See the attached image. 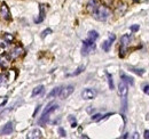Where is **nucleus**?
<instances>
[{
	"label": "nucleus",
	"mask_w": 149,
	"mask_h": 139,
	"mask_svg": "<svg viewBox=\"0 0 149 139\" xmlns=\"http://www.w3.org/2000/svg\"><path fill=\"white\" fill-rule=\"evenodd\" d=\"M127 92H129L127 83L124 82V81H120L119 85H118V95L122 98H124V97H127Z\"/></svg>",
	"instance_id": "obj_6"
},
{
	"label": "nucleus",
	"mask_w": 149,
	"mask_h": 139,
	"mask_svg": "<svg viewBox=\"0 0 149 139\" xmlns=\"http://www.w3.org/2000/svg\"><path fill=\"white\" fill-rule=\"evenodd\" d=\"M120 78H122V80H123L124 82L129 83V85H131V86H133V85H134L133 78H131V76H129V75H126L125 73H120Z\"/></svg>",
	"instance_id": "obj_16"
},
{
	"label": "nucleus",
	"mask_w": 149,
	"mask_h": 139,
	"mask_svg": "<svg viewBox=\"0 0 149 139\" xmlns=\"http://www.w3.org/2000/svg\"><path fill=\"white\" fill-rule=\"evenodd\" d=\"M96 97V91L92 88H86L81 91V98L85 100H92Z\"/></svg>",
	"instance_id": "obj_3"
},
{
	"label": "nucleus",
	"mask_w": 149,
	"mask_h": 139,
	"mask_svg": "<svg viewBox=\"0 0 149 139\" xmlns=\"http://www.w3.org/2000/svg\"><path fill=\"white\" fill-rule=\"evenodd\" d=\"M13 131H14V123H13V122H8V123L3 127L1 133H2V135H10Z\"/></svg>",
	"instance_id": "obj_11"
},
{
	"label": "nucleus",
	"mask_w": 149,
	"mask_h": 139,
	"mask_svg": "<svg viewBox=\"0 0 149 139\" xmlns=\"http://www.w3.org/2000/svg\"><path fill=\"white\" fill-rule=\"evenodd\" d=\"M130 70L133 72V73H135V74H138V75H143V73H145V70L142 69H135V67H130Z\"/></svg>",
	"instance_id": "obj_21"
},
{
	"label": "nucleus",
	"mask_w": 149,
	"mask_h": 139,
	"mask_svg": "<svg viewBox=\"0 0 149 139\" xmlns=\"http://www.w3.org/2000/svg\"><path fill=\"white\" fill-rule=\"evenodd\" d=\"M74 86H67V87H64V88H61V91H60L58 97H60L61 99H67V98L74 92Z\"/></svg>",
	"instance_id": "obj_4"
},
{
	"label": "nucleus",
	"mask_w": 149,
	"mask_h": 139,
	"mask_svg": "<svg viewBox=\"0 0 149 139\" xmlns=\"http://www.w3.org/2000/svg\"><path fill=\"white\" fill-rule=\"evenodd\" d=\"M44 86L42 85H40V86H37V87L35 88L33 90H32V94H31V96L32 97H36V96H38V95H40V94H42L44 92Z\"/></svg>",
	"instance_id": "obj_17"
},
{
	"label": "nucleus",
	"mask_w": 149,
	"mask_h": 139,
	"mask_svg": "<svg viewBox=\"0 0 149 139\" xmlns=\"http://www.w3.org/2000/svg\"><path fill=\"white\" fill-rule=\"evenodd\" d=\"M96 48L95 46V41H91L90 39H86L83 41V48H81V55L86 56L91 52H93Z\"/></svg>",
	"instance_id": "obj_2"
},
{
	"label": "nucleus",
	"mask_w": 149,
	"mask_h": 139,
	"mask_svg": "<svg viewBox=\"0 0 149 139\" xmlns=\"http://www.w3.org/2000/svg\"><path fill=\"white\" fill-rule=\"evenodd\" d=\"M22 52H23V48H22V47H16V48L12 52V54H10V58H13V59L17 58L19 56L22 55Z\"/></svg>",
	"instance_id": "obj_13"
},
{
	"label": "nucleus",
	"mask_w": 149,
	"mask_h": 139,
	"mask_svg": "<svg viewBox=\"0 0 149 139\" xmlns=\"http://www.w3.org/2000/svg\"><path fill=\"white\" fill-rule=\"evenodd\" d=\"M148 115H149V114H148ZM148 120H149V118H148Z\"/></svg>",
	"instance_id": "obj_38"
},
{
	"label": "nucleus",
	"mask_w": 149,
	"mask_h": 139,
	"mask_svg": "<svg viewBox=\"0 0 149 139\" xmlns=\"http://www.w3.org/2000/svg\"><path fill=\"white\" fill-rule=\"evenodd\" d=\"M133 1H134V2H139L140 0H133Z\"/></svg>",
	"instance_id": "obj_37"
},
{
	"label": "nucleus",
	"mask_w": 149,
	"mask_h": 139,
	"mask_svg": "<svg viewBox=\"0 0 149 139\" xmlns=\"http://www.w3.org/2000/svg\"><path fill=\"white\" fill-rule=\"evenodd\" d=\"M29 139H39V138H42V132L40 129H32L28 136H26Z\"/></svg>",
	"instance_id": "obj_9"
},
{
	"label": "nucleus",
	"mask_w": 149,
	"mask_h": 139,
	"mask_svg": "<svg viewBox=\"0 0 149 139\" xmlns=\"http://www.w3.org/2000/svg\"><path fill=\"white\" fill-rule=\"evenodd\" d=\"M138 30H139V25H136V24H135V25H132V26H131V31L136 32Z\"/></svg>",
	"instance_id": "obj_31"
},
{
	"label": "nucleus",
	"mask_w": 149,
	"mask_h": 139,
	"mask_svg": "<svg viewBox=\"0 0 149 139\" xmlns=\"http://www.w3.org/2000/svg\"><path fill=\"white\" fill-rule=\"evenodd\" d=\"M84 70H85V66H84V65H81V66H79L78 69L76 70V72L71 73V74H68V75H69V76H70V75H72V76H74V75H78V74H80V73H81Z\"/></svg>",
	"instance_id": "obj_22"
},
{
	"label": "nucleus",
	"mask_w": 149,
	"mask_h": 139,
	"mask_svg": "<svg viewBox=\"0 0 149 139\" xmlns=\"http://www.w3.org/2000/svg\"><path fill=\"white\" fill-rule=\"evenodd\" d=\"M45 15H46V8H45V5L44 3H40L39 5V17L35 19L36 23H41L44 19H45Z\"/></svg>",
	"instance_id": "obj_8"
},
{
	"label": "nucleus",
	"mask_w": 149,
	"mask_h": 139,
	"mask_svg": "<svg viewBox=\"0 0 149 139\" xmlns=\"http://www.w3.org/2000/svg\"><path fill=\"white\" fill-rule=\"evenodd\" d=\"M6 82H7V76H6V74H1V75H0V86L6 85Z\"/></svg>",
	"instance_id": "obj_25"
},
{
	"label": "nucleus",
	"mask_w": 149,
	"mask_h": 139,
	"mask_svg": "<svg viewBox=\"0 0 149 139\" xmlns=\"http://www.w3.org/2000/svg\"><path fill=\"white\" fill-rule=\"evenodd\" d=\"M99 38V33L95 30H91L87 34V39H90L91 41H96V39Z\"/></svg>",
	"instance_id": "obj_19"
},
{
	"label": "nucleus",
	"mask_w": 149,
	"mask_h": 139,
	"mask_svg": "<svg viewBox=\"0 0 149 139\" xmlns=\"http://www.w3.org/2000/svg\"><path fill=\"white\" fill-rule=\"evenodd\" d=\"M127 137H129V133H125V135H124V136H122L120 138H127Z\"/></svg>",
	"instance_id": "obj_35"
},
{
	"label": "nucleus",
	"mask_w": 149,
	"mask_h": 139,
	"mask_svg": "<svg viewBox=\"0 0 149 139\" xmlns=\"http://www.w3.org/2000/svg\"><path fill=\"white\" fill-rule=\"evenodd\" d=\"M69 121L71 122V127H72V128H76V127H77V122H76V119H74L72 115H70V116H69Z\"/></svg>",
	"instance_id": "obj_27"
},
{
	"label": "nucleus",
	"mask_w": 149,
	"mask_h": 139,
	"mask_svg": "<svg viewBox=\"0 0 149 139\" xmlns=\"http://www.w3.org/2000/svg\"><path fill=\"white\" fill-rule=\"evenodd\" d=\"M106 75H107V78H108V83H109V88L113 90L115 89V85H113V80H112V76L110 73H108V72H106Z\"/></svg>",
	"instance_id": "obj_20"
},
{
	"label": "nucleus",
	"mask_w": 149,
	"mask_h": 139,
	"mask_svg": "<svg viewBox=\"0 0 149 139\" xmlns=\"http://www.w3.org/2000/svg\"><path fill=\"white\" fill-rule=\"evenodd\" d=\"M39 108H40V105H38L37 108H36V111H35V113H33V116H36V114H37V112L39 111Z\"/></svg>",
	"instance_id": "obj_34"
},
{
	"label": "nucleus",
	"mask_w": 149,
	"mask_h": 139,
	"mask_svg": "<svg viewBox=\"0 0 149 139\" xmlns=\"http://www.w3.org/2000/svg\"><path fill=\"white\" fill-rule=\"evenodd\" d=\"M0 14H1L2 18L6 19V21H10V19H12L10 10H9V8H8V6H7L6 2H3V3L1 5V7H0Z\"/></svg>",
	"instance_id": "obj_5"
},
{
	"label": "nucleus",
	"mask_w": 149,
	"mask_h": 139,
	"mask_svg": "<svg viewBox=\"0 0 149 139\" xmlns=\"http://www.w3.org/2000/svg\"><path fill=\"white\" fill-rule=\"evenodd\" d=\"M102 119H103V115L100 114V113H99V114H94L93 116H92V120H93V121H100V120H102Z\"/></svg>",
	"instance_id": "obj_26"
},
{
	"label": "nucleus",
	"mask_w": 149,
	"mask_h": 139,
	"mask_svg": "<svg viewBox=\"0 0 149 139\" xmlns=\"http://www.w3.org/2000/svg\"><path fill=\"white\" fill-rule=\"evenodd\" d=\"M92 15H93V17L95 18L96 21L106 22L108 18L110 17L111 12H110V9H109L107 6H104V5H99V7L92 13Z\"/></svg>",
	"instance_id": "obj_1"
},
{
	"label": "nucleus",
	"mask_w": 149,
	"mask_h": 139,
	"mask_svg": "<svg viewBox=\"0 0 149 139\" xmlns=\"http://www.w3.org/2000/svg\"><path fill=\"white\" fill-rule=\"evenodd\" d=\"M103 2H104V6L109 7V6H111V5H112L113 0H103Z\"/></svg>",
	"instance_id": "obj_29"
},
{
	"label": "nucleus",
	"mask_w": 149,
	"mask_h": 139,
	"mask_svg": "<svg viewBox=\"0 0 149 139\" xmlns=\"http://www.w3.org/2000/svg\"><path fill=\"white\" fill-rule=\"evenodd\" d=\"M51 33H52V29H49V28H48V29H46V30H44V31L41 32V35H40V36H41L42 39H45L47 35L51 34Z\"/></svg>",
	"instance_id": "obj_24"
},
{
	"label": "nucleus",
	"mask_w": 149,
	"mask_h": 139,
	"mask_svg": "<svg viewBox=\"0 0 149 139\" xmlns=\"http://www.w3.org/2000/svg\"><path fill=\"white\" fill-rule=\"evenodd\" d=\"M10 61V56L7 54H1L0 55V66L1 67H7Z\"/></svg>",
	"instance_id": "obj_10"
},
{
	"label": "nucleus",
	"mask_w": 149,
	"mask_h": 139,
	"mask_svg": "<svg viewBox=\"0 0 149 139\" xmlns=\"http://www.w3.org/2000/svg\"><path fill=\"white\" fill-rule=\"evenodd\" d=\"M3 39H5L7 42H12V41L14 40V36H13V34H10V33H5V34H3Z\"/></svg>",
	"instance_id": "obj_23"
},
{
	"label": "nucleus",
	"mask_w": 149,
	"mask_h": 139,
	"mask_svg": "<svg viewBox=\"0 0 149 139\" xmlns=\"http://www.w3.org/2000/svg\"><path fill=\"white\" fill-rule=\"evenodd\" d=\"M97 7H99V1H97V0H90V1L87 2V10H88L91 14L93 13Z\"/></svg>",
	"instance_id": "obj_12"
},
{
	"label": "nucleus",
	"mask_w": 149,
	"mask_h": 139,
	"mask_svg": "<svg viewBox=\"0 0 149 139\" xmlns=\"http://www.w3.org/2000/svg\"><path fill=\"white\" fill-rule=\"evenodd\" d=\"M143 137L146 139H149V130H146L145 133H143Z\"/></svg>",
	"instance_id": "obj_32"
},
{
	"label": "nucleus",
	"mask_w": 149,
	"mask_h": 139,
	"mask_svg": "<svg viewBox=\"0 0 149 139\" xmlns=\"http://www.w3.org/2000/svg\"><path fill=\"white\" fill-rule=\"evenodd\" d=\"M143 92L146 95H149V85H145L143 86Z\"/></svg>",
	"instance_id": "obj_30"
},
{
	"label": "nucleus",
	"mask_w": 149,
	"mask_h": 139,
	"mask_svg": "<svg viewBox=\"0 0 149 139\" xmlns=\"http://www.w3.org/2000/svg\"><path fill=\"white\" fill-rule=\"evenodd\" d=\"M0 47H1V48H3V49H5V48H7V42H1Z\"/></svg>",
	"instance_id": "obj_33"
},
{
	"label": "nucleus",
	"mask_w": 149,
	"mask_h": 139,
	"mask_svg": "<svg viewBox=\"0 0 149 139\" xmlns=\"http://www.w3.org/2000/svg\"><path fill=\"white\" fill-rule=\"evenodd\" d=\"M115 39H116V35L110 33V34H109V39L106 40V41H103V43H102V49H103L104 52H109V50H110V47H111L112 42L115 41Z\"/></svg>",
	"instance_id": "obj_7"
},
{
	"label": "nucleus",
	"mask_w": 149,
	"mask_h": 139,
	"mask_svg": "<svg viewBox=\"0 0 149 139\" xmlns=\"http://www.w3.org/2000/svg\"><path fill=\"white\" fill-rule=\"evenodd\" d=\"M133 137H134V138H138V137H139V136H138V133H136V132H135V133H134V136H133Z\"/></svg>",
	"instance_id": "obj_36"
},
{
	"label": "nucleus",
	"mask_w": 149,
	"mask_h": 139,
	"mask_svg": "<svg viewBox=\"0 0 149 139\" xmlns=\"http://www.w3.org/2000/svg\"><path fill=\"white\" fill-rule=\"evenodd\" d=\"M126 8H127V6L124 3V2H119V5H118V7H117V9H116V12L119 14V15H123L124 13H125V10H126Z\"/></svg>",
	"instance_id": "obj_18"
},
{
	"label": "nucleus",
	"mask_w": 149,
	"mask_h": 139,
	"mask_svg": "<svg viewBox=\"0 0 149 139\" xmlns=\"http://www.w3.org/2000/svg\"><path fill=\"white\" fill-rule=\"evenodd\" d=\"M131 41V38L129 34H124L122 38H120V46H123V47H127L129 46V43H130Z\"/></svg>",
	"instance_id": "obj_14"
},
{
	"label": "nucleus",
	"mask_w": 149,
	"mask_h": 139,
	"mask_svg": "<svg viewBox=\"0 0 149 139\" xmlns=\"http://www.w3.org/2000/svg\"><path fill=\"white\" fill-rule=\"evenodd\" d=\"M58 133H60V136H61V137H65V136H67L65 130H64L63 128H61V127L58 128Z\"/></svg>",
	"instance_id": "obj_28"
},
{
	"label": "nucleus",
	"mask_w": 149,
	"mask_h": 139,
	"mask_svg": "<svg viewBox=\"0 0 149 139\" xmlns=\"http://www.w3.org/2000/svg\"><path fill=\"white\" fill-rule=\"evenodd\" d=\"M60 91H61V87H56V88H54L48 95H47V98H55V97H57L58 95H60Z\"/></svg>",
	"instance_id": "obj_15"
}]
</instances>
